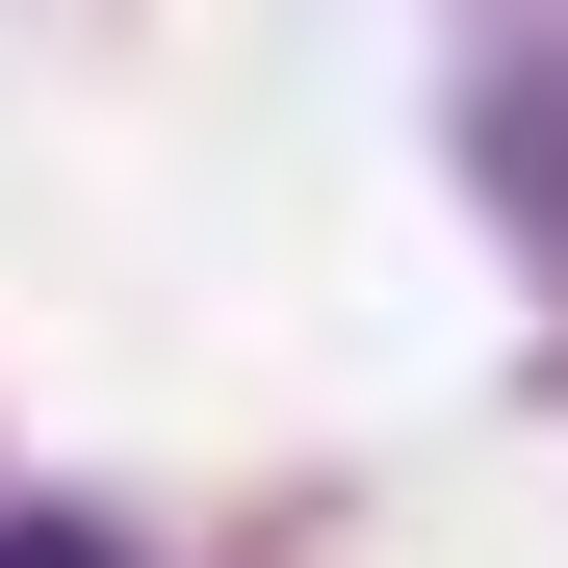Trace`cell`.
<instances>
[{"instance_id": "6da1fadb", "label": "cell", "mask_w": 568, "mask_h": 568, "mask_svg": "<svg viewBox=\"0 0 568 568\" xmlns=\"http://www.w3.org/2000/svg\"><path fill=\"white\" fill-rule=\"evenodd\" d=\"M0 568H104V542H0Z\"/></svg>"}]
</instances>
